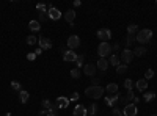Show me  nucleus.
Returning <instances> with one entry per match:
<instances>
[{"mask_svg": "<svg viewBox=\"0 0 157 116\" xmlns=\"http://www.w3.org/2000/svg\"><path fill=\"white\" fill-rule=\"evenodd\" d=\"M85 94L90 97V99H101V97L104 96V88L102 86H88L87 90H85Z\"/></svg>", "mask_w": 157, "mask_h": 116, "instance_id": "f257e3e1", "label": "nucleus"}, {"mask_svg": "<svg viewBox=\"0 0 157 116\" xmlns=\"http://www.w3.org/2000/svg\"><path fill=\"white\" fill-rule=\"evenodd\" d=\"M152 38V31L149 28H145V30H138L137 36H135V41H138L140 44H148Z\"/></svg>", "mask_w": 157, "mask_h": 116, "instance_id": "f03ea898", "label": "nucleus"}, {"mask_svg": "<svg viewBox=\"0 0 157 116\" xmlns=\"http://www.w3.org/2000/svg\"><path fill=\"white\" fill-rule=\"evenodd\" d=\"M97 53H99V58H105L108 55H112V46L108 42H101L97 46Z\"/></svg>", "mask_w": 157, "mask_h": 116, "instance_id": "7ed1b4c3", "label": "nucleus"}, {"mask_svg": "<svg viewBox=\"0 0 157 116\" xmlns=\"http://www.w3.org/2000/svg\"><path fill=\"white\" fill-rule=\"evenodd\" d=\"M132 58H134V52L132 50H129V49H126V50H123L121 52V57H119V60H121V63L123 65H129V63H132Z\"/></svg>", "mask_w": 157, "mask_h": 116, "instance_id": "20e7f679", "label": "nucleus"}, {"mask_svg": "<svg viewBox=\"0 0 157 116\" xmlns=\"http://www.w3.org/2000/svg\"><path fill=\"white\" fill-rule=\"evenodd\" d=\"M97 38L101 39V42H108V39L112 38V31L108 28H101L97 30Z\"/></svg>", "mask_w": 157, "mask_h": 116, "instance_id": "39448f33", "label": "nucleus"}, {"mask_svg": "<svg viewBox=\"0 0 157 116\" xmlns=\"http://www.w3.org/2000/svg\"><path fill=\"white\" fill-rule=\"evenodd\" d=\"M47 16H49V19H52V21H58L61 17V13H60V10L53 8L52 5H47Z\"/></svg>", "mask_w": 157, "mask_h": 116, "instance_id": "423d86ee", "label": "nucleus"}, {"mask_svg": "<svg viewBox=\"0 0 157 116\" xmlns=\"http://www.w3.org/2000/svg\"><path fill=\"white\" fill-rule=\"evenodd\" d=\"M79 46H80V38L77 36V35H72V36L68 38V47H69L71 50L77 49Z\"/></svg>", "mask_w": 157, "mask_h": 116, "instance_id": "0eeeda50", "label": "nucleus"}, {"mask_svg": "<svg viewBox=\"0 0 157 116\" xmlns=\"http://www.w3.org/2000/svg\"><path fill=\"white\" fill-rule=\"evenodd\" d=\"M137 113H138L137 105H134V104H127V105L124 107V110H123V114H124V116H135Z\"/></svg>", "mask_w": 157, "mask_h": 116, "instance_id": "6e6552de", "label": "nucleus"}, {"mask_svg": "<svg viewBox=\"0 0 157 116\" xmlns=\"http://www.w3.org/2000/svg\"><path fill=\"white\" fill-rule=\"evenodd\" d=\"M38 44H39V49L41 50H49L52 49V42L49 38H38Z\"/></svg>", "mask_w": 157, "mask_h": 116, "instance_id": "1a4fd4ad", "label": "nucleus"}, {"mask_svg": "<svg viewBox=\"0 0 157 116\" xmlns=\"http://www.w3.org/2000/svg\"><path fill=\"white\" fill-rule=\"evenodd\" d=\"M63 60L66 61V63H72V61H76V60H77V53L74 52V50H68V52H64Z\"/></svg>", "mask_w": 157, "mask_h": 116, "instance_id": "9d476101", "label": "nucleus"}, {"mask_svg": "<svg viewBox=\"0 0 157 116\" xmlns=\"http://www.w3.org/2000/svg\"><path fill=\"white\" fill-rule=\"evenodd\" d=\"M69 99L68 97H64V96H60L58 99H57V102H55V105L58 107V108H68V105H69Z\"/></svg>", "mask_w": 157, "mask_h": 116, "instance_id": "9b49d317", "label": "nucleus"}, {"mask_svg": "<svg viewBox=\"0 0 157 116\" xmlns=\"http://www.w3.org/2000/svg\"><path fill=\"white\" fill-rule=\"evenodd\" d=\"M87 113H88V110H87V107L85 105H76V108H74V116H87Z\"/></svg>", "mask_w": 157, "mask_h": 116, "instance_id": "f8f14e48", "label": "nucleus"}, {"mask_svg": "<svg viewBox=\"0 0 157 116\" xmlns=\"http://www.w3.org/2000/svg\"><path fill=\"white\" fill-rule=\"evenodd\" d=\"M105 104L108 105V107H116V104L119 102V96L118 94H113V96H108V97H105Z\"/></svg>", "mask_w": 157, "mask_h": 116, "instance_id": "ddd939ff", "label": "nucleus"}, {"mask_svg": "<svg viewBox=\"0 0 157 116\" xmlns=\"http://www.w3.org/2000/svg\"><path fill=\"white\" fill-rule=\"evenodd\" d=\"M84 72H85V75L93 77V75L96 74V66H94V65H91V63L85 65V66H84Z\"/></svg>", "mask_w": 157, "mask_h": 116, "instance_id": "4468645a", "label": "nucleus"}, {"mask_svg": "<svg viewBox=\"0 0 157 116\" xmlns=\"http://www.w3.org/2000/svg\"><path fill=\"white\" fill-rule=\"evenodd\" d=\"M135 86H137V90H138V91L145 93V91H146V88H148V80H145V78H140V80H138V82L135 83Z\"/></svg>", "mask_w": 157, "mask_h": 116, "instance_id": "2eb2a0df", "label": "nucleus"}, {"mask_svg": "<svg viewBox=\"0 0 157 116\" xmlns=\"http://www.w3.org/2000/svg\"><path fill=\"white\" fill-rule=\"evenodd\" d=\"M64 19H66V22H69L71 25H74V19H76V11H74V10H68L66 14H64Z\"/></svg>", "mask_w": 157, "mask_h": 116, "instance_id": "dca6fc26", "label": "nucleus"}, {"mask_svg": "<svg viewBox=\"0 0 157 116\" xmlns=\"http://www.w3.org/2000/svg\"><path fill=\"white\" fill-rule=\"evenodd\" d=\"M108 66H110V65H108V60H105V58H99V60H97V65H96L97 69H101V71H107Z\"/></svg>", "mask_w": 157, "mask_h": 116, "instance_id": "f3484780", "label": "nucleus"}, {"mask_svg": "<svg viewBox=\"0 0 157 116\" xmlns=\"http://www.w3.org/2000/svg\"><path fill=\"white\" fill-rule=\"evenodd\" d=\"M119 61H121V60H119V57L116 55V53H112V55H110V60H108V65H112V66L118 68L119 65H121Z\"/></svg>", "mask_w": 157, "mask_h": 116, "instance_id": "a211bd4d", "label": "nucleus"}, {"mask_svg": "<svg viewBox=\"0 0 157 116\" xmlns=\"http://www.w3.org/2000/svg\"><path fill=\"white\" fill-rule=\"evenodd\" d=\"M29 28L32 31H39L41 30V22L39 21H30L29 22Z\"/></svg>", "mask_w": 157, "mask_h": 116, "instance_id": "6ab92c4d", "label": "nucleus"}, {"mask_svg": "<svg viewBox=\"0 0 157 116\" xmlns=\"http://www.w3.org/2000/svg\"><path fill=\"white\" fill-rule=\"evenodd\" d=\"M134 52V57H143L145 53L148 52V49L145 47V46H140V47H137L135 50H132Z\"/></svg>", "mask_w": 157, "mask_h": 116, "instance_id": "aec40b11", "label": "nucleus"}, {"mask_svg": "<svg viewBox=\"0 0 157 116\" xmlns=\"http://www.w3.org/2000/svg\"><path fill=\"white\" fill-rule=\"evenodd\" d=\"M105 90H107V93H110V94H118V85H116V83H108Z\"/></svg>", "mask_w": 157, "mask_h": 116, "instance_id": "412c9836", "label": "nucleus"}, {"mask_svg": "<svg viewBox=\"0 0 157 116\" xmlns=\"http://www.w3.org/2000/svg\"><path fill=\"white\" fill-rule=\"evenodd\" d=\"M19 99H21L22 104H27V102H29V91L21 90V91H19Z\"/></svg>", "mask_w": 157, "mask_h": 116, "instance_id": "4be33fe9", "label": "nucleus"}, {"mask_svg": "<svg viewBox=\"0 0 157 116\" xmlns=\"http://www.w3.org/2000/svg\"><path fill=\"white\" fill-rule=\"evenodd\" d=\"M127 33H129V35H132V36H134L135 33H138V25H135V24L127 25Z\"/></svg>", "mask_w": 157, "mask_h": 116, "instance_id": "5701e85b", "label": "nucleus"}, {"mask_svg": "<svg viewBox=\"0 0 157 116\" xmlns=\"http://www.w3.org/2000/svg\"><path fill=\"white\" fill-rule=\"evenodd\" d=\"M154 97H155V94L151 93V91H145V93H143V99H145V102H151Z\"/></svg>", "mask_w": 157, "mask_h": 116, "instance_id": "b1692460", "label": "nucleus"}, {"mask_svg": "<svg viewBox=\"0 0 157 116\" xmlns=\"http://www.w3.org/2000/svg\"><path fill=\"white\" fill-rule=\"evenodd\" d=\"M43 108L49 111L50 108H53V104H52V102H50L49 99H44V101H43Z\"/></svg>", "mask_w": 157, "mask_h": 116, "instance_id": "393cba45", "label": "nucleus"}, {"mask_svg": "<svg viewBox=\"0 0 157 116\" xmlns=\"http://www.w3.org/2000/svg\"><path fill=\"white\" fill-rule=\"evenodd\" d=\"M27 44H29V46H35V44H38V38L33 36V35H30V36L27 38Z\"/></svg>", "mask_w": 157, "mask_h": 116, "instance_id": "a878e982", "label": "nucleus"}, {"mask_svg": "<svg viewBox=\"0 0 157 116\" xmlns=\"http://www.w3.org/2000/svg\"><path fill=\"white\" fill-rule=\"evenodd\" d=\"M134 42H135V36H132V35H127V38H126V44H127V49L131 47Z\"/></svg>", "mask_w": 157, "mask_h": 116, "instance_id": "bb28decb", "label": "nucleus"}, {"mask_svg": "<svg viewBox=\"0 0 157 116\" xmlns=\"http://www.w3.org/2000/svg\"><path fill=\"white\" fill-rule=\"evenodd\" d=\"M127 72V66L126 65H119L116 68V74H126Z\"/></svg>", "mask_w": 157, "mask_h": 116, "instance_id": "cd10ccee", "label": "nucleus"}, {"mask_svg": "<svg viewBox=\"0 0 157 116\" xmlns=\"http://www.w3.org/2000/svg\"><path fill=\"white\" fill-rule=\"evenodd\" d=\"M124 86L127 88V91H132V86H134V82H132L131 78H126V80H124Z\"/></svg>", "mask_w": 157, "mask_h": 116, "instance_id": "c85d7f7f", "label": "nucleus"}, {"mask_svg": "<svg viewBox=\"0 0 157 116\" xmlns=\"http://www.w3.org/2000/svg\"><path fill=\"white\" fill-rule=\"evenodd\" d=\"M88 111L91 113V116H94V114L97 113V104H91L90 108H88Z\"/></svg>", "mask_w": 157, "mask_h": 116, "instance_id": "c756f323", "label": "nucleus"}, {"mask_svg": "<svg viewBox=\"0 0 157 116\" xmlns=\"http://www.w3.org/2000/svg\"><path fill=\"white\" fill-rule=\"evenodd\" d=\"M154 77V71L152 69H146V72H145V80H149Z\"/></svg>", "mask_w": 157, "mask_h": 116, "instance_id": "7c9ffc66", "label": "nucleus"}, {"mask_svg": "<svg viewBox=\"0 0 157 116\" xmlns=\"http://www.w3.org/2000/svg\"><path fill=\"white\" fill-rule=\"evenodd\" d=\"M57 110H58V107L57 105H53V108H50L49 111H47V116H57L58 113H57Z\"/></svg>", "mask_w": 157, "mask_h": 116, "instance_id": "2f4dec72", "label": "nucleus"}, {"mask_svg": "<svg viewBox=\"0 0 157 116\" xmlns=\"http://www.w3.org/2000/svg\"><path fill=\"white\" fill-rule=\"evenodd\" d=\"M36 10H38L39 13H47V11H46V10H47V6L43 5V3H38V5H36Z\"/></svg>", "mask_w": 157, "mask_h": 116, "instance_id": "473e14b6", "label": "nucleus"}, {"mask_svg": "<svg viewBox=\"0 0 157 116\" xmlns=\"http://www.w3.org/2000/svg\"><path fill=\"white\" fill-rule=\"evenodd\" d=\"M71 77H72V78H79V77H80V71H79L77 68L72 69V71H71Z\"/></svg>", "mask_w": 157, "mask_h": 116, "instance_id": "72a5a7b5", "label": "nucleus"}, {"mask_svg": "<svg viewBox=\"0 0 157 116\" xmlns=\"http://www.w3.org/2000/svg\"><path fill=\"white\" fill-rule=\"evenodd\" d=\"M84 58H85L84 55H79V57H77V60H76V65H77V69H79V68H80L82 65H84Z\"/></svg>", "mask_w": 157, "mask_h": 116, "instance_id": "f704fd0d", "label": "nucleus"}, {"mask_svg": "<svg viewBox=\"0 0 157 116\" xmlns=\"http://www.w3.org/2000/svg\"><path fill=\"white\" fill-rule=\"evenodd\" d=\"M11 88L16 91H21V83L19 82H11Z\"/></svg>", "mask_w": 157, "mask_h": 116, "instance_id": "c9c22d12", "label": "nucleus"}, {"mask_svg": "<svg viewBox=\"0 0 157 116\" xmlns=\"http://www.w3.org/2000/svg\"><path fill=\"white\" fill-rule=\"evenodd\" d=\"M134 93L132 91H127V96H126V104H129V101H134Z\"/></svg>", "mask_w": 157, "mask_h": 116, "instance_id": "e433bc0d", "label": "nucleus"}, {"mask_svg": "<svg viewBox=\"0 0 157 116\" xmlns=\"http://www.w3.org/2000/svg\"><path fill=\"white\" fill-rule=\"evenodd\" d=\"M112 113H113V116H124V114H123V111H121V110H118L116 107L113 108V111H112Z\"/></svg>", "mask_w": 157, "mask_h": 116, "instance_id": "4c0bfd02", "label": "nucleus"}, {"mask_svg": "<svg viewBox=\"0 0 157 116\" xmlns=\"http://www.w3.org/2000/svg\"><path fill=\"white\" fill-rule=\"evenodd\" d=\"M47 19H49L47 13H39V21H47Z\"/></svg>", "mask_w": 157, "mask_h": 116, "instance_id": "58836bf2", "label": "nucleus"}, {"mask_svg": "<svg viewBox=\"0 0 157 116\" xmlns=\"http://www.w3.org/2000/svg\"><path fill=\"white\" fill-rule=\"evenodd\" d=\"M36 58V55H35V52H32V53H29V55H27V60H30V61H33Z\"/></svg>", "mask_w": 157, "mask_h": 116, "instance_id": "ea45409f", "label": "nucleus"}, {"mask_svg": "<svg viewBox=\"0 0 157 116\" xmlns=\"http://www.w3.org/2000/svg\"><path fill=\"white\" fill-rule=\"evenodd\" d=\"M77 99H79V93H72V96H71L69 101H77Z\"/></svg>", "mask_w": 157, "mask_h": 116, "instance_id": "a19ab883", "label": "nucleus"}, {"mask_svg": "<svg viewBox=\"0 0 157 116\" xmlns=\"http://www.w3.org/2000/svg\"><path fill=\"white\" fill-rule=\"evenodd\" d=\"M112 50H119V44H118V42L112 46Z\"/></svg>", "mask_w": 157, "mask_h": 116, "instance_id": "79ce46f5", "label": "nucleus"}, {"mask_svg": "<svg viewBox=\"0 0 157 116\" xmlns=\"http://www.w3.org/2000/svg\"><path fill=\"white\" fill-rule=\"evenodd\" d=\"M46 114H47V110H44V108H43V110L39 111V116H46Z\"/></svg>", "mask_w": 157, "mask_h": 116, "instance_id": "37998d69", "label": "nucleus"}, {"mask_svg": "<svg viewBox=\"0 0 157 116\" xmlns=\"http://www.w3.org/2000/svg\"><path fill=\"white\" fill-rule=\"evenodd\" d=\"M80 5H82L80 0H76V2H74V6H80Z\"/></svg>", "mask_w": 157, "mask_h": 116, "instance_id": "c03bdc74", "label": "nucleus"}, {"mask_svg": "<svg viewBox=\"0 0 157 116\" xmlns=\"http://www.w3.org/2000/svg\"><path fill=\"white\" fill-rule=\"evenodd\" d=\"M93 83H94V86H97V83H99V78H96V77H94V78H93Z\"/></svg>", "mask_w": 157, "mask_h": 116, "instance_id": "a18cd8bd", "label": "nucleus"}, {"mask_svg": "<svg viewBox=\"0 0 157 116\" xmlns=\"http://www.w3.org/2000/svg\"><path fill=\"white\" fill-rule=\"evenodd\" d=\"M41 52H43L41 49H38V50H35V55H36V57H38V55H41Z\"/></svg>", "mask_w": 157, "mask_h": 116, "instance_id": "49530a36", "label": "nucleus"}, {"mask_svg": "<svg viewBox=\"0 0 157 116\" xmlns=\"http://www.w3.org/2000/svg\"><path fill=\"white\" fill-rule=\"evenodd\" d=\"M5 116H11V113H6V114H5Z\"/></svg>", "mask_w": 157, "mask_h": 116, "instance_id": "de8ad7c7", "label": "nucleus"}, {"mask_svg": "<svg viewBox=\"0 0 157 116\" xmlns=\"http://www.w3.org/2000/svg\"><path fill=\"white\" fill-rule=\"evenodd\" d=\"M151 116H157V114H151Z\"/></svg>", "mask_w": 157, "mask_h": 116, "instance_id": "09e8293b", "label": "nucleus"}]
</instances>
